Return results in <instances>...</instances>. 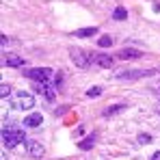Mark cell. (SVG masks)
I'll list each match as a JSON object with an SVG mask.
<instances>
[{"label": "cell", "mask_w": 160, "mask_h": 160, "mask_svg": "<svg viewBox=\"0 0 160 160\" xmlns=\"http://www.w3.org/2000/svg\"><path fill=\"white\" fill-rule=\"evenodd\" d=\"M69 56H72V61L76 63V67H80V69H87V67H89V63L93 61V58H91V54L82 52L80 48H72V50H69Z\"/></svg>", "instance_id": "4"}, {"label": "cell", "mask_w": 160, "mask_h": 160, "mask_svg": "<svg viewBox=\"0 0 160 160\" xmlns=\"http://www.w3.org/2000/svg\"><path fill=\"white\" fill-rule=\"evenodd\" d=\"M149 141H152L149 134H141V136H138V143H149Z\"/></svg>", "instance_id": "19"}, {"label": "cell", "mask_w": 160, "mask_h": 160, "mask_svg": "<svg viewBox=\"0 0 160 160\" xmlns=\"http://www.w3.org/2000/svg\"><path fill=\"white\" fill-rule=\"evenodd\" d=\"M11 106L15 108V110H30V108L35 106V98L30 93H26V91H20L11 100Z\"/></svg>", "instance_id": "2"}, {"label": "cell", "mask_w": 160, "mask_h": 160, "mask_svg": "<svg viewBox=\"0 0 160 160\" xmlns=\"http://www.w3.org/2000/svg\"><path fill=\"white\" fill-rule=\"evenodd\" d=\"M117 56L123 58V61H134V58H141L143 52H141V50H134V48H126V50H121Z\"/></svg>", "instance_id": "9"}, {"label": "cell", "mask_w": 160, "mask_h": 160, "mask_svg": "<svg viewBox=\"0 0 160 160\" xmlns=\"http://www.w3.org/2000/svg\"><path fill=\"white\" fill-rule=\"evenodd\" d=\"M152 160H160V152H156V154L152 156Z\"/></svg>", "instance_id": "20"}, {"label": "cell", "mask_w": 160, "mask_h": 160, "mask_svg": "<svg viewBox=\"0 0 160 160\" xmlns=\"http://www.w3.org/2000/svg\"><path fill=\"white\" fill-rule=\"evenodd\" d=\"M93 141H95V136L91 134L89 138H84V141H80V143H78V147H80V149H89V147L93 145Z\"/></svg>", "instance_id": "15"}, {"label": "cell", "mask_w": 160, "mask_h": 160, "mask_svg": "<svg viewBox=\"0 0 160 160\" xmlns=\"http://www.w3.org/2000/svg\"><path fill=\"white\" fill-rule=\"evenodd\" d=\"M98 95H102V89H100V87H91V89L87 91V98H98Z\"/></svg>", "instance_id": "17"}, {"label": "cell", "mask_w": 160, "mask_h": 160, "mask_svg": "<svg viewBox=\"0 0 160 160\" xmlns=\"http://www.w3.org/2000/svg\"><path fill=\"white\" fill-rule=\"evenodd\" d=\"M2 65H7V67H20V65H24V58L18 56V54H2Z\"/></svg>", "instance_id": "7"}, {"label": "cell", "mask_w": 160, "mask_h": 160, "mask_svg": "<svg viewBox=\"0 0 160 160\" xmlns=\"http://www.w3.org/2000/svg\"><path fill=\"white\" fill-rule=\"evenodd\" d=\"M28 156L30 158H41L43 156V145L41 143H37V141H28Z\"/></svg>", "instance_id": "8"}, {"label": "cell", "mask_w": 160, "mask_h": 160, "mask_svg": "<svg viewBox=\"0 0 160 160\" xmlns=\"http://www.w3.org/2000/svg\"><path fill=\"white\" fill-rule=\"evenodd\" d=\"M112 18H115L117 22H121V20H126V18H128V11H126L123 7H117V9H115V13H112Z\"/></svg>", "instance_id": "13"}, {"label": "cell", "mask_w": 160, "mask_h": 160, "mask_svg": "<svg viewBox=\"0 0 160 160\" xmlns=\"http://www.w3.org/2000/svg\"><path fill=\"white\" fill-rule=\"evenodd\" d=\"M43 123V117L41 115H28L26 119H24V126L26 128H37V126H41Z\"/></svg>", "instance_id": "11"}, {"label": "cell", "mask_w": 160, "mask_h": 160, "mask_svg": "<svg viewBox=\"0 0 160 160\" xmlns=\"http://www.w3.org/2000/svg\"><path fill=\"white\" fill-rule=\"evenodd\" d=\"M93 35H98V26H87L76 30V37H93Z\"/></svg>", "instance_id": "12"}, {"label": "cell", "mask_w": 160, "mask_h": 160, "mask_svg": "<svg viewBox=\"0 0 160 160\" xmlns=\"http://www.w3.org/2000/svg\"><path fill=\"white\" fill-rule=\"evenodd\" d=\"M32 91L43 95L46 100H54V95H56L54 89L50 87V82H39V80H32Z\"/></svg>", "instance_id": "5"}, {"label": "cell", "mask_w": 160, "mask_h": 160, "mask_svg": "<svg viewBox=\"0 0 160 160\" xmlns=\"http://www.w3.org/2000/svg\"><path fill=\"white\" fill-rule=\"evenodd\" d=\"M24 76L30 80H39V82H52L54 72L50 67H35V69H26Z\"/></svg>", "instance_id": "3"}, {"label": "cell", "mask_w": 160, "mask_h": 160, "mask_svg": "<svg viewBox=\"0 0 160 160\" xmlns=\"http://www.w3.org/2000/svg\"><path fill=\"white\" fill-rule=\"evenodd\" d=\"M9 95H11V87L9 84H2L0 87V98H9Z\"/></svg>", "instance_id": "18"}, {"label": "cell", "mask_w": 160, "mask_h": 160, "mask_svg": "<svg viewBox=\"0 0 160 160\" xmlns=\"http://www.w3.org/2000/svg\"><path fill=\"white\" fill-rule=\"evenodd\" d=\"M110 43H112V39H110L108 35H104V37H100V41H98V46H100V48H108Z\"/></svg>", "instance_id": "16"}, {"label": "cell", "mask_w": 160, "mask_h": 160, "mask_svg": "<svg viewBox=\"0 0 160 160\" xmlns=\"http://www.w3.org/2000/svg\"><path fill=\"white\" fill-rule=\"evenodd\" d=\"M91 58H93L100 67H110V65H112V58H110L108 54H91Z\"/></svg>", "instance_id": "10"}, {"label": "cell", "mask_w": 160, "mask_h": 160, "mask_svg": "<svg viewBox=\"0 0 160 160\" xmlns=\"http://www.w3.org/2000/svg\"><path fill=\"white\" fill-rule=\"evenodd\" d=\"M24 138H26V134L22 132V130H18V128H2V143L9 149L18 147Z\"/></svg>", "instance_id": "1"}, {"label": "cell", "mask_w": 160, "mask_h": 160, "mask_svg": "<svg viewBox=\"0 0 160 160\" xmlns=\"http://www.w3.org/2000/svg\"><path fill=\"white\" fill-rule=\"evenodd\" d=\"M123 104H115V106H108L106 110H104V117H110V115H115V112H121L123 110Z\"/></svg>", "instance_id": "14"}, {"label": "cell", "mask_w": 160, "mask_h": 160, "mask_svg": "<svg viewBox=\"0 0 160 160\" xmlns=\"http://www.w3.org/2000/svg\"><path fill=\"white\" fill-rule=\"evenodd\" d=\"M156 69H136V72H121L117 74L119 80H134V78H147V76H154Z\"/></svg>", "instance_id": "6"}]
</instances>
